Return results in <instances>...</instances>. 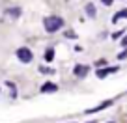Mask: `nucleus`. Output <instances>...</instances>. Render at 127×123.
I'll list each match as a JSON object with an SVG mask.
<instances>
[{"label": "nucleus", "instance_id": "1", "mask_svg": "<svg viewBox=\"0 0 127 123\" xmlns=\"http://www.w3.org/2000/svg\"><path fill=\"white\" fill-rule=\"evenodd\" d=\"M43 26H45V30H47V34H54V32H58L60 28L64 26V19H62V17H56V15L45 17Z\"/></svg>", "mask_w": 127, "mask_h": 123}, {"label": "nucleus", "instance_id": "2", "mask_svg": "<svg viewBox=\"0 0 127 123\" xmlns=\"http://www.w3.org/2000/svg\"><path fill=\"white\" fill-rule=\"evenodd\" d=\"M17 58L23 64H30L32 60H34V54H32V50L28 47H21V49H17Z\"/></svg>", "mask_w": 127, "mask_h": 123}, {"label": "nucleus", "instance_id": "3", "mask_svg": "<svg viewBox=\"0 0 127 123\" xmlns=\"http://www.w3.org/2000/svg\"><path fill=\"white\" fill-rule=\"evenodd\" d=\"M88 71H90L88 65H75V67H73V75L79 76V78H84V76L88 75Z\"/></svg>", "mask_w": 127, "mask_h": 123}, {"label": "nucleus", "instance_id": "4", "mask_svg": "<svg viewBox=\"0 0 127 123\" xmlns=\"http://www.w3.org/2000/svg\"><path fill=\"white\" fill-rule=\"evenodd\" d=\"M41 91L43 93H54V91H58V86L52 82H45L43 86H41Z\"/></svg>", "mask_w": 127, "mask_h": 123}, {"label": "nucleus", "instance_id": "5", "mask_svg": "<svg viewBox=\"0 0 127 123\" xmlns=\"http://www.w3.org/2000/svg\"><path fill=\"white\" fill-rule=\"evenodd\" d=\"M112 103H114V101H112V99H108V101H105V103H101L99 106H95V108H90V110H86V114H94V112H99V110H103V108L110 106Z\"/></svg>", "mask_w": 127, "mask_h": 123}, {"label": "nucleus", "instance_id": "6", "mask_svg": "<svg viewBox=\"0 0 127 123\" xmlns=\"http://www.w3.org/2000/svg\"><path fill=\"white\" fill-rule=\"evenodd\" d=\"M116 67H107V69H97V76L99 78H105V76H108L110 73H114Z\"/></svg>", "mask_w": 127, "mask_h": 123}, {"label": "nucleus", "instance_id": "7", "mask_svg": "<svg viewBox=\"0 0 127 123\" xmlns=\"http://www.w3.org/2000/svg\"><path fill=\"white\" fill-rule=\"evenodd\" d=\"M6 15L11 17V19H17V17L21 15V8H9V9H6Z\"/></svg>", "mask_w": 127, "mask_h": 123}, {"label": "nucleus", "instance_id": "8", "mask_svg": "<svg viewBox=\"0 0 127 123\" xmlns=\"http://www.w3.org/2000/svg\"><path fill=\"white\" fill-rule=\"evenodd\" d=\"M120 19H127V9H120V11L112 17V23H118Z\"/></svg>", "mask_w": 127, "mask_h": 123}, {"label": "nucleus", "instance_id": "9", "mask_svg": "<svg viewBox=\"0 0 127 123\" xmlns=\"http://www.w3.org/2000/svg\"><path fill=\"white\" fill-rule=\"evenodd\" d=\"M43 58H45V62H52V58H54V49H52V47H49L47 50H45Z\"/></svg>", "mask_w": 127, "mask_h": 123}, {"label": "nucleus", "instance_id": "10", "mask_svg": "<svg viewBox=\"0 0 127 123\" xmlns=\"http://www.w3.org/2000/svg\"><path fill=\"white\" fill-rule=\"evenodd\" d=\"M95 13H97V11H95V6H94V4H86V15L94 19Z\"/></svg>", "mask_w": 127, "mask_h": 123}, {"label": "nucleus", "instance_id": "11", "mask_svg": "<svg viewBox=\"0 0 127 123\" xmlns=\"http://www.w3.org/2000/svg\"><path fill=\"white\" fill-rule=\"evenodd\" d=\"M39 73H49V75H52L54 71H52L51 67H45V65H41V67H39Z\"/></svg>", "mask_w": 127, "mask_h": 123}, {"label": "nucleus", "instance_id": "12", "mask_svg": "<svg viewBox=\"0 0 127 123\" xmlns=\"http://www.w3.org/2000/svg\"><path fill=\"white\" fill-rule=\"evenodd\" d=\"M125 56H127V50H123V52H120V54H118V60H122V58H125Z\"/></svg>", "mask_w": 127, "mask_h": 123}, {"label": "nucleus", "instance_id": "13", "mask_svg": "<svg viewBox=\"0 0 127 123\" xmlns=\"http://www.w3.org/2000/svg\"><path fill=\"white\" fill-rule=\"evenodd\" d=\"M105 6H110V4H114V0H101Z\"/></svg>", "mask_w": 127, "mask_h": 123}, {"label": "nucleus", "instance_id": "14", "mask_svg": "<svg viewBox=\"0 0 127 123\" xmlns=\"http://www.w3.org/2000/svg\"><path fill=\"white\" fill-rule=\"evenodd\" d=\"M122 47H127V37H123V39H122Z\"/></svg>", "mask_w": 127, "mask_h": 123}]
</instances>
